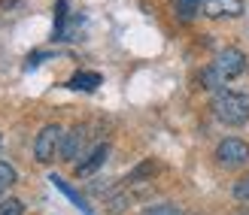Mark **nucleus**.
I'll list each match as a JSON object with an SVG mask.
<instances>
[{
  "label": "nucleus",
  "mask_w": 249,
  "mask_h": 215,
  "mask_svg": "<svg viewBox=\"0 0 249 215\" xmlns=\"http://www.w3.org/2000/svg\"><path fill=\"white\" fill-rule=\"evenodd\" d=\"M213 116L225 128H243L249 124V97L240 91H219L213 97Z\"/></svg>",
  "instance_id": "obj_1"
},
{
  "label": "nucleus",
  "mask_w": 249,
  "mask_h": 215,
  "mask_svg": "<svg viewBox=\"0 0 249 215\" xmlns=\"http://www.w3.org/2000/svg\"><path fill=\"white\" fill-rule=\"evenodd\" d=\"M213 158L222 170H240L249 164V143L240 140V136H225V140L216 146Z\"/></svg>",
  "instance_id": "obj_2"
},
{
  "label": "nucleus",
  "mask_w": 249,
  "mask_h": 215,
  "mask_svg": "<svg viewBox=\"0 0 249 215\" xmlns=\"http://www.w3.org/2000/svg\"><path fill=\"white\" fill-rule=\"evenodd\" d=\"M246 67H249V58H246L243 49H237V46L222 49V52L216 55V61H213V70L222 76V82H225V85L231 79H237V76H243Z\"/></svg>",
  "instance_id": "obj_3"
},
{
  "label": "nucleus",
  "mask_w": 249,
  "mask_h": 215,
  "mask_svg": "<svg viewBox=\"0 0 249 215\" xmlns=\"http://www.w3.org/2000/svg\"><path fill=\"white\" fill-rule=\"evenodd\" d=\"M61 140H64V128H61V124H46V128L36 133V143H34V161H36V164H52V161L58 158Z\"/></svg>",
  "instance_id": "obj_4"
},
{
  "label": "nucleus",
  "mask_w": 249,
  "mask_h": 215,
  "mask_svg": "<svg viewBox=\"0 0 249 215\" xmlns=\"http://www.w3.org/2000/svg\"><path fill=\"white\" fill-rule=\"evenodd\" d=\"M89 146V128L85 124H73L70 131H64V140H61V149H58V158L64 161V164H76Z\"/></svg>",
  "instance_id": "obj_5"
},
{
  "label": "nucleus",
  "mask_w": 249,
  "mask_h": 215,
  "mask_svg": "<svg viewBox=\"0 0 249 215\" xmlns=\"http://www.w3.org/2000/svg\"><path fill=\"white\" fill-rule=\"evenodd\" d=\"M107 158H109V143H97V146H91V149L82 155V161L73 164V173H76L79 179H85V176H91V173L101 170Z\"/></svg>",
  "instance_id": "obj_6"
},
{
  "label": "nucleus",
  "mask_w": 249,
  "mask_h": 215,
  "mask_svg": "<svg viewBox=\"0 0 249 215\" xmlns=\"http://www.w3.org/2000/svg\"><path fill=\"white\" fill-rule=\"evenodd\" d=\"M201 16L207 18H237L243 16V0H204V9H201Z\"/></svg>",
  "instance_id": "obj_7"
},
{
  "label": "nucleus",
  "mask_w": 249,
  "mask_h": 215,
  "mask_svg": "<svg viewBox=\"0 0 249 215\" xmlns=\"http://www.w3.org/2000/svg\"><path fill=\"white\" fill-rule=\"evenodd\" d=\"M104 82V76L101 73H91V70H76L67 79V88L70 91H94L97 85Z\"/></svg>",
  "instance_id": "obj_8"
},
{
  "label": "nucleus",
  "mask_w": 249,
  "mask_h": 215,
  "mask_svg": "<svg viewBox=\"0 0 249 215\" xmlns=\"http://www.w3.org/2000/svg\"><path fill=\"white\" fill-rule=\"evenodd\" d=\"M158 173V161H152V158H146V161H140L137 167L122 179V185H143V182H149L152 176Z\"/></svg>",
  "instance_id": "obj_9"
},
{
  "label": "nucleus",
  "mask_w": 249,
  "mask_h": 215,
  "mask_svg": "<svg viewBox=\"0 0 249 215\" xmlns=\"http://www.w3.org/2000/svg\"><path fill=\"white\" fill-rule=\"evenodd\" d=\"M170 9L179 21H195L204 9V0H170Z\"/></svg>",
  "instance_id": "obj_10"
},
{
  "label": "nucleus",
  "mask_w": 249,
  "mask_h": 215,
  "mask_svg": "<svg viewBox=\"0 0 249 215\" xmlns=\"http://www.w3.org/2000/svg\"><path fill=\"white\" fill-rule=\"evenodd\" d=\"M49 182H52V185L58 188V191H61V194H64V197L70 200L73 206L79 209V212H91V209H89V203H85V197H82V194L76 191V188H70V185H67V182H64V179H61V176H58V173H52V176H49Z\"/></svg>",
  "instance_id": "obj_11"
},
{
  "label": "nucleus",
  "mask_w": 249,
  "mask_h": 215,
  "mask_svg": "<svg viewBox=\"0 0 249 215\" xmlns=\"http://www.w3.org/2000/svg\"><path fill=\"white\" fill-rule=\"evenodd\" d=\"M197 82H201V88H207V91H225V82H222V76L213 70V64L210 67H204L201 73H197Z\"/></svg>",
  "instance_id": "obj_12"
},
{
  "label": "nucleus",
  "mask_w": 249,
  "mask_h": 215,
  "mask_svg": "<svg viewBox=\"0 0 249 215\" xmlns=\"http://www.w3.org/2000/svg\"><path fill=\"white\" fill-rule=\"evenodd\" d=\"M140 215H185V209L177 206V203H152V206H146Z\"/></svg>",
  "instance_id": "obj_13"
},
{
  "label": "nucleus",
  "mask_w": 249,
  "mask_h": 215,
  "mask_svg": "<svg viewBox=\"0 0 249 215\" xmlns=\"http://www.w3.org/2000/svg\"><path fill=\"white\" fill-rule=\"evenodd\" d=\"M0 215H24V203L18 197H3L0 200Z\"/></svg>",
  "instance_id": "obj_14"
},
{
  "label": "nucleus",
  "mask_w": 249,
  "mask_h": 215,
  "mask_svg": "<svg viewBox=\"0 0 249 215\" xmlns=\"http://www.w3.org/2000/svg\"><path fill=\"white\" fill-rule=\"evenodd\" d=\"M16 182H18V170L12 167V164L0 161V185H3V188H9V185H16Z\"/></svg>",
  "instance_id": "obj_15"
},
{
  "label": "nucleus",
  "mask_w": 249,
  "mask_h": 215,
  "mask_svg": "<svg viewBox=\"0 0 249 215\" xmlns=\"http://www.w3.org/2000/svg\"><path fill=\"white\" fill-rule=\"evenodd\" d=\"M231 197L234 200H249V173H243L237 182H234V188H231Z\"/></svg>",
  "instance_id": "obj_16"
},
{
  "label": "nucleus",
  "mask_w": 249,
  "mask_h": 215,
  "mask_svg": "<svg viewBox=\"0 0 249 215\" xmlns=\"http://www.w3.org/2000/svg\"><path fill=\"white\" fill-rule=\"evenodd\" d=\"M49 58H55V52H34L28 58V67H36V64H43V61H49Z\"/></svg>",
  "instance_id": "obj_17"
},
{
  "label": "nucleus",
  "mask_w": 249,
  "mask_h": 215,
  "mask_svg": "<svg viewBox=\"0 0 249 215\" xmlns=\"http://www.w3.org/2000/svg\"><path fill=\"white\" fill-rule=\"evenodd\" d=\"M0 200H3V185H0Z\"/></svg>",
  "instance_id": "obj_18"
},
{
  "label": "nucleus",
  "mask_w": 249,
  "mask_h": 215,
  "mask_svg": "<svg viewBox=\"0 0 249 215\" xmlns=\"http://www.w3.org/2000/svg\"><path fill=\"white\" fill-rule=\"evenodd\" d=\"M82 215H91V212H82Z\"/></svg>",
  "instance_id": "obj_19"
},
{
  "label": "nucleus",
  "mask_w": 249,
  "mask_h": 215,
  "mask_svg": "<svg viewBox=\"0 0 249 215\" xmlns=\"http://www.w3.org/2000/svg\"><path fill=\"white\" fill-rule=\"evenodd\" d=\"M0 143H3V136H0Z\"/></svg>",
  "instance_id": "obj_20"
}]
</instances>
